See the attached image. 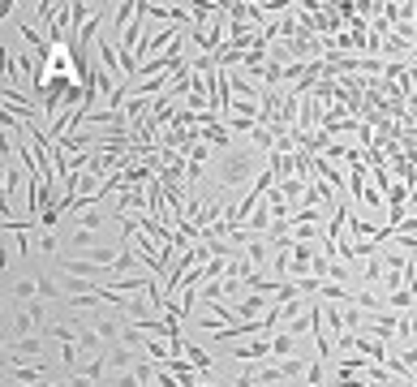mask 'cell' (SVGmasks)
<instances>
[{"instance_id": "cell-1", "label": "cell", "mask_w": 417, "mask_h": 387, "mask_svg": "<svg viewBox=\"0 0 417 387\" xmlns=\"http://www.w3.org/2000/svg\"><path fill=\"white\" fill-rule=\"evenodd\" d=\"M271 168V155L267 151H259V147H233V151H224V155H215V168H211V176H215V194H228V198H241V181L250 172H267Z\"/></svg>"}, {"instance_id": "cell-2", "label": "cell", "mask_w": 417, "mask_h": 387, "mask_svg": "<svg viewBox=\"0 0 417 387\" xmlns=\"http://www.w3.org/2000/svg\"><path fill=\"white\" fill-rule=\"evenodd\" d=\"M224 357L250 370L254 362H267V357H276V353H271V336H254V340H246V344H228Z\"/></svg>"}, {"instance_id": "cell-3", "label": "cell", "mask_w": 417, "mask_h": 387, "mask_svg": "<svg viewBox=\"0 0 417 387\" xmlns=\"http://www.w3.org/2000/svg\"><path fill=\"white\" fill-rule=\"evenodd\" d=\"M47 327L30 314V310H9V322H5V340H22V336H43Z\"/></svg>"}, {"instance_id": "cell-4", "label": "cell", "mask_w": 417, "mask_h": 387, "mask_svg": "<svg viewBox=\"0 0 417 387\" xmlns=\"http://www.w3.org/2000/svg\"><path fill=\"white\" fill-rule=\"evenodd\" d=\"M297 340H301V336L284 331V327L271 331V353H276V362H280V357H297Z\"/></svg>"}, {"instance_id": "cell-5", "label": "cell", "mask_w": 417, "mask_h": 387, "mask_svg": "<svg viewBox=\"0 0 417 387\" xmlns=\"http://www.w3.org/2000/svg\"><path fill=\"white\" fill-rule=\"evenodd\" d=\"M271 305H276V301H267L263 293H246L241 301H237V305H233V310H237V314H241V318H254V314H267V310H271Z\"/></svg>"}, {"instance_id": "cell-6", "label": "cell", "mask_w": 417, "mask_h": 387, "mask_svg": "<svg viewBox=\"0 0 417 387\" xmlns=\"http://www.w3.org/2000/svg\"><path fill=\"white\" fill-rule=\"evenodd\" d=\"M405 288H409V293L417 297V258H413V267L405 271Z\"/></svg>"}, {"instance_id": "cell-7", "label": "cell", "mask_w": 417, "mask_h": 387, "mask_svg": "<svg viewBox=\"0 0 417 387\" xmlns=\"http://www.w3.org/2000/svg\"><path fill=\"white\" fill-rule=\"evenodd\" d=\"M5 387H47V383H5Z\"/></svg>"}]
</instances>
